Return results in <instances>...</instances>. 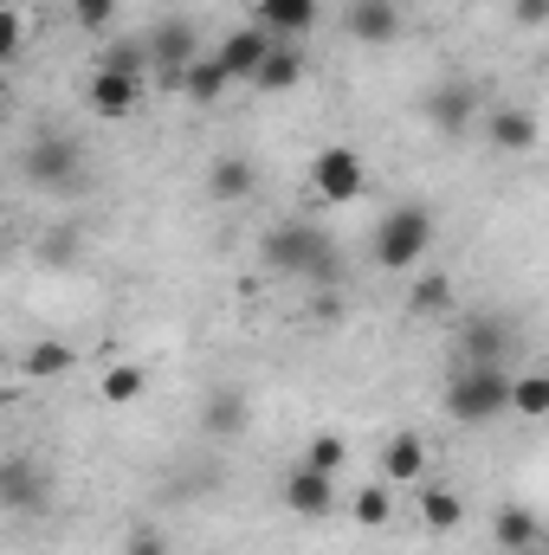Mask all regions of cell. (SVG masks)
<instances>
[{
	"mask_svg": "<svg viewBox=\"0 0 549 555\" xmlns=\"http://www.w3.org/2000/svg\"><path fill=\"white\" fill-rule=\"evenodd\" d=\"M124 555H168V537L142 524V530H130V543H124Z\"/></svg>",
	"mask_w": 549,
	"mask_h": 555,
	"instance_id": "cell-33",
	"label": "cell"
},
{
	"mask_svg": "<svg viewBox=\"0 0 549 555\" xmlns=\"http://www.w3.org/2000/svg\"><path fill=\"white\" fill-rule=\"evenodd\" d=\"M511 20H518L524 33H537V26L549 20V0H511Z\"/></svg>",
	"mask_w": 549,
	"mask_h": 555,
	"instance_id": "cell-34",
	"label": "cell"
},
{
	"mask_svg": "<svg viewBox=\"0 0 549 555\" xmlns=\"http://www.w3.org/2000/svg\"><path fill=\"white\" fill-rule=\"evenodd\" d=\"M518 555H544V550H518Z\"/></svg>",
	"mask_w": 549,
	"mask_h": 555,
	"instance_id": "cell-36",
	"label": "cell"
},
{
	"mask_svg": "<svg viewBox=\"0 0 549 555\" xmlns=\"http://www.w3.org/2000/svg\"><path fill=\"white\" fill-rule=\"evenodd\" d=\"M304 465H317V472H330V478H343V465H349V439L343 433H310V446H304Z\"/></svg>",
	"mask_w": 549,
	"mask_h": 555,
	"instance_id": "cell-25",
	"label": "cell"
},
{
	"mask_svg": "<svg viewBox=\"0 0 549 555\" xmlns=\"http://www.w3.org/2000/svg\"><path fill=\"white\" fill-rule=\"evenodd\" d=\"M349 517H356L362 530H382V524L395 517V485H362V491L349 498Z\"/></svg>",
	"mask_w": 549,
	"mask_h": 555,
	"instance_id": "cell-23",
	"label": "cell"
},
{
	"mask_svg": "<svg viewBox=\"0 0 549 555\" xmlns=\"http://www.w3.org/2000/svg\"><path fill=\"white\" fill-rule=\"evenodd\" d=\"M401 0H349L343 7V33L356 39V46H395L401 39Z\"/></svg>",
	"mask_w": 549,
	"mask_h": 555,
	"instance_id": "cell-10",
	"label": "cell"
},
{
	"mask_svg": "<svg viewBox=\"0 0 549 555\" xmlns=\"http://www.w3.org/2000/svg\"><path fill=\"white\" fill-rule=\"evenodd\" d=\"M0 117H7V78H0Z\"/></svg>",
	"mask_w": 549,
	"mask_h": 555,
	"instance_id": "cell-35",
	"label": "cell"
},
{
	"mask_svg": "<svg viewBox=\"0 0 549 555\" xmlns=\"http://www.w3.org/2000/svg\"><path fill=\"white\" fill-rule=\"evenodd\" d=\"M259 253H266V266H272L278 278H304V284H323V291L343 272L336 240H330L323 227H310V220H278Z\"/></svg>",
	"mask_w": 549,
	"mask_h": 555,
	"instance_id": "cell-1",
	"label": "cell"
},
{
	"mask_svg": "<svg viewBox=\"0 0 549 555\" xmlns=\"http://www.w3.org/2000/svg\"><path fill=\"white\" fill-rule=\"evenodd\" d=\"M420 478H426V439L395 426L382 439V485H420Z\"/></svg>",
	"mask_w": 549,
	"mask_h": 555,
	"instance_id": "cell-13",
	"label": "cell"
},
{
	"mask_svg": "<svg viewBox=\"0 0 549 555\" xmlns=\"http://www.w3.org/2000/svg\"><path fill=\"white\" fill-rule=\"evenodd\" d=\"M52 485L33 459H0V511H46Z\"/></svg>",
	"mask_w": 549,
	"mask_h": 555,
	"instance_id": "cell-11",
	"label": "cell"
},
{
	"mask_svg": "<svg viewBox=\"0 0 549 555\" xmlns=\"http://www.w3.org/2000/svg\"><path fill=\"white\" fill-rule=\"evenodd\" d=\"M511 408H518L524 420H544L549 414V375H537V369L511 375Z\"/></svg>",
	"mask_w": 549,
	"mask_h": 555,
	"instance_id": "cell-28",
	"label": "cell"
},
{
	"mask_svg": "<svg viewBox=\"0 0 549 555\" xmlns=\"http://www.w3.org/2000/svg\"><path fill=\"white\" fill-rule=\"evenodd\" d=\"M142 388H149V375H142V362H117L104 382H98V395L111 401V408H130V401H142Z\"/></svg>",
	"mask_w": 549,
	"mask_h": 555,
	"instance_id": "cell-27",
	"label": "cell"
},
{
	"mask_svg": "<svg viewBox=\"0 0 549 555\" xmlns=\"http://www.w3.org/2000/svg\"><path fill=\"white\" fill-rule=\"evenodd\" d=\"M505 408H511V369H498V362H465L446 382V420H459V426H485Z\"/></svg>",
	"mask_w": 549,
	"mask_h": 555,
	"instance_id": "cell-4",
	"label": "cell"
},
{
	"mask_svg": "<svg viewBox=\"0 0 549 555\" xmlns=\"http://www.w3.org/2000/svg\"><path fill=\"white\" fill-rule=\"evenodd\" d=\"M297 78H304V46H297V39H272V52L259 59L253 85H259V91H291Z\"/></svg>",
	"mask_w": 549,
	"mask_h": 555,
	"instance_id": "cell-18",
	"label": "cell"
},
{
	"mask_svg": "<svg viewBox=\"0 0 549 555\" xmlns=\"http://www.w3.org/2000/svg\"><path fill=\"white\" fill-rule=\"evenodd\" d=\"M72 20H78L85 33H111V20H117V0H72Z\"/></svg>",
	"mask_w": 549,
	"mask_h": 555,
	"instance_id": "cell-30",
	"label": "cell"
},
{
	"mask_svg": "<svg viewBox=\"0 0 549 555\" xmlns=\"http://www.w3.org/2000/svg\"><path fill=\"white\" fill-rule=\"evenodd\" d=\"M266 52H272V33H266V26H240V33H227V39H220L214 65H220L233 85H240V78L253 85V72H259V59H266Z\"/></svg>",
	"mask_w": 549,
	"mask_h": 555,
	"instance_id": "cell-12",
	"label": "cell"
},
{
	"mask_svg": "<svg viewBox=\"0 0 549 555\" xmlns=\"http://www.w3.org/2000/svg\"><path fill=\"white\" fill-rule=\"evenodd\" d=\"M426 124H433L439 137H465V130L478 124V91H472L465 78H439V85L426 91Z\"/></svg>",
	"mask_w": 549,
	"mask_h": 555,
	"instance_id": "cell-8",
	"label": "cell"
},
{
	"mask_svg": "<svg viewBox=\"0 0 549 555\" xmlns=\"http://www.w3.org/2000/svg\"><path fill=\"white\" fill-rule=\"evenodd\" d=\"M537 537H544L537 530V511H524V504H505L498 511V543L505 550H537Z\"/></svg>",
	"mask_w": 549,
	"mask_h": 555,
	"instance_id": "cell-26",
	"label": "cell"
},
{
	"mask_svg": "<svg viewBox=\"0 0 549 555\" xmlns=\"http://www.w3.org/2000/svg\"><path fill=\"white\" fill-rule=\"evenodd\" d=\"M142 85H149V78H130V72L98 65V72L85 78V111L104 117V124H117V117H130V111L142 104Z\"/></svg>",
	"mask_w": 549,
	"mask_h": 555,
	"instance_id": "cell-7",
	"label": "cell"
},
{
	"mask_svg": "<svg viewBox=\"0 0 549 555\" xmlns=\"http://www.w3.org/2000/svg\"><path fill=\"white\" fill-rule=\"evenodd\" d=\"M246 420H253V408H246V395H240V388H214V395H207V408H201V433L227 446V439H240V433H246Z\"/></svg>",
	"mask_w": 549,
	"mask_h": 555,
	"instance_id": "cell-16",
	"label": "cell"
},
{
	"mask_svg": "<svg viewBox=\"0 0 549 555\" xmlns=\"http://www.w3.org/2000/svg\"><path fill=\"white\" fill-rule=\"evenodd\" d=\"M78 253H85V233H78V227H59V233H46V259H52V266H72Z\"/></svg>",
	"mask_w": 549,
	"mask_h": 555,
	"instance_id": "cell-31",
	"label": "cell"
},
{
	"mask_svg": "<svg viewBox=\"0 0 549 555\" xmlns=\"http://www.w3.org/2000/svg\"><path fill=\"white\" fill-rule=\"evenodd\" d=\"M408 310L413 317H439V310H452V278L446 272H420L408 291Z\"/></svg>",
	"mask_w": 549,
	"mask_h": 555,
	"instance_id": "cell-24",
	"label": "cell"
},
{
	"mask_svg": "<svg viewBox=\"0 0 549 555\" xmlns=\"http://www.w3.org/2000/svg\"><path fill=\"white\" fill-rule=\"evenodd\" d=\"M20 181L39 188V194H78L91 181L85 175V142L65 137V130H39L20 149Z\"/></svg>",
	"mask_w": 549,
	"mask_h": 555,
	"instance_id": "cell-2",
	"label": "cell"
},
{
	"mask_svg": "<svg viewBox=\"0 0 549 555\" xmlns=\"http://www.w3.org/2000/svg\"><path fill=\"white\" fill-rule=\"evenodd\" d=\"M323 0H253V26H266L272 39H304L317 26Z\"/></svg>",
	"mask_w": 549,
	"mask_h": 555,
	"instance_id": "cell-14",
	"label": "cell"
},
{
	"mask_svg": "<svg viewBox=\"0 0 549 555\" xmlns=\"http://www.w3.org/2000/svg\"><path fill=\"white\" fill-rule=\"evenodd\" d=\"M511 323L505 317H472L465 323V362H498L505 369V356H511Z\"/></svg>",
	"mask_w": 549,
	"mask_h": 555,
	"instance_id": "cell-17",
	"label": "cell"
},
{
	"mask_svg": "<svg viewBox=\"0 0 549 555\" xmlns=\"http://www.w3.org/2000/svg\"><path fill=\"white\" fill-rule=\"evenodd\" d=\"M98 65H111V72H130V78H149V46L142 39H117Z\"/></svg>",
	"mask_w": 549,
	"mask_h": 555,
	"instance_id": "cell-29",
	"label": "cell"
},
{
	"mask_svg": "<svg viewBox=\"0 0 549 555\" xmlns=\"http://www.w3.org/2000/svg\"><path fill=\"white\" fill-rule=\"evenodd\" d=\"M278 498H284L291 517H330L336 511V478L317 472V465H291L284 485H278Z\"/></svg>",
	"mask_w": 549,
	"mask_h": 555,
	"instance_id": "cell-9",
	"label": "cell"
},
{
	"mask_svg": "<svg viewBox=\"0 0 549 555\" xmlns=\"http://www.w3.org/2000/svg\"><path fill=\"white\" fill-rule=\"evenodd\" d=\"M310 188H317V201L343 207V201H356V194L369 188V162H362L356 149L330 142V149H317V162H310Z\"/></svg>",
	"mask_w": 549,
	"mask_h": 555,
	"instance_id": "cell-6",
	"label": "cell"
},
{
	"mask_svg": "<svg viewBox=\"0 0 549 555\" xmlns=\"http://www.w3.org/2000/svg\"><path fill=\"white\" fill-rule=\"evenodd\" d=\"M207 194H214V201H246V194H253V162H246V155H220V162L207 168Z\"/></svg>",
	"mask_w": 549,
	"mask_h": 555,
	"instance_id": "cell-21",
	"label": "cell"
},
{
	"mask_svg": "<svg viewBox=\"0 0 549 555\" xmlns=\"http://www.w3.org/2000/svg\"><path fill=\"white\" fill-rule=\"evenodd\" d=\"M420 524H426L433 537H452V530L465 524V498H459L452 485H420Z\"/></svg>",
	"mask_w": 549,
	"mask_h": 555,
	"instance_id": "cell-19",
	"label": "cell"
},
{
	"mask_svg": "<svg viewBox=\"0 0 549 555\" xmlns=\"http://www.w3.org/2000/svg\"><path fill=\"white\" fill-rule=\"evenodd\" d=\"M485 137H491V149H505V155H531L544 130H537V111L505 104V111H491V117H485Z\"/></svg>",
	"mask_w": 549,
	"mask_h": 555,
	"instance_id": "cell-15",
	"label": "cell"
},
{
	"mask_svg": "<svg viewBox=\"0 0 549 555\" xmlns=\"http://www.w3.org/2000/svg\"><path fill=\"white\" fill-rule=\"evenodd\" d=\"M426 246H433V214L420 201H401V207H388L375 220L369 259H375V272H413L426 259Z\"/></svg>",
	"mask_w": 549,
	"mask_h": 555,
	"instance_id": "cell-3",
	"label": "cell"
},
{
	"mask_svg": "<svg viewBox=\"0 0 549 555\" xmlns=\"http://www.w3.org/2000/svg\"><path fill=\"white\" fill-rule=\"evenodd\" d=\"M20 46H26V20H20L13 7H0V65L20 59Z\"/></svg>",
	"mask_w": 549,
	"mask_h": 555,
	"instance_id": "cell-32",
	"label": "cell"
},
{
	"mask_svg": "<svg viewBox=\"0 0 549 555\" xmlns=\"http://www.w3.org/2000/svg\"><path fill=\"white\" fill-rule=\"evenodd\" d=\"M78 369V356L65 349V343H33L26 356H20V375L26 382H59V375H72Z\"/></svg>",
	"mask_w": 549,
	"mask_h": 555,
	"instance_id": "cell-22",
	"label": "cell"
},
{
	"mask_svg": "<svg viewBox=\"0 0 549 555\" xmlns=\"http://www.w3.org/2000/svg\"><path fill=\"white\" fill-rule=\"evenodd\" d=\"M142 46H149V72H155L162 85H175V78L188 72V59H201V33H194V20H181V13H162Z\"/></svg>",
	"mask_w": 549,
	"mask_h": 555,
	"instance_id": "cell-5",
	"label": "cell"
},
{
	"mask_svg": "<svg viewBox=\"0 0 549 555\" xmlns=\"http://www.w3.org/2000/svg\"><path fill=\"white\" fill-rule=\"evenodd\" d=\"M175 85H181V91H188V104H220V98H227V85H233V78H227V72H220V65H214V59H188V72H181V78H175Z\"/></svg>",
	"mask_w": 549,
	"mask_h": 555,
	"instance_id": "cell-20",
	"label": "cell"
}]
</instances>
